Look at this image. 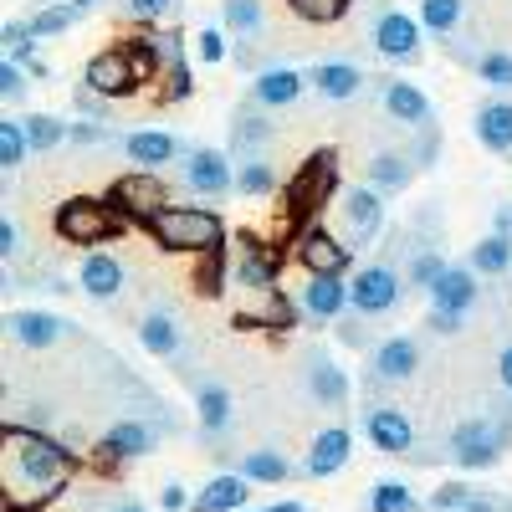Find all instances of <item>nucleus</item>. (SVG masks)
<instances>
[{"instance_id": "1", "label": "nucleus", "mask_w": 512, "mask_h": 512, "mask_svg": "<svg viewBox=\"0 0 512 512\" xmlns=\"http://www.w3.org/2000/svg\"><path fill=\"white\" fill-rule=\"evenodd\" d=\"M0 466H6L11 507L47 502L67 482V451L57 441H47L41 431H21V425H6V431H0Z\"/></svg>"}, {"instance_id": "2", "label": "nucleus", "mask_w": 512, "mask_h": 512, "mask_svg": "<svg viewBox=\"0 0 512 512\" xmlns=\"http://www.w3.org/2000/svg\"><path fill=\"white\" fill-rule=\"evenodd\" d=\"M149 231L164 251H216L226 236L216 210H200V205H169L164 216L149 221Z\"/></svg>"}, {"instance_id": "3", "label": "nucleus", "mask_w": 512, "mask_h": 512, "mask_svg": "<svg viewBox=\"0 0 512 512\" xmlns=\"http://www.w3.org/2000/svg\"><path fill=\"white\" fill-rule=\"evenodd\" d=\"M512 446V415H472L461 420L451 431V461L466 466V472H482V466H492L502 451Z\"/></svg>"}, {"instance_id": "4", "label": "nucleus", "mask_w": 512, "mask_h": 512, "mask_svg": "<svg viewBox=\"0 0 512 512\" xmlns=\"http://www.w3.org/2000/svg\"><path fill=\"white\" fill-rule=\"evenodd\" d=\"M118 231H123V210L113 200H88L82 195V200L57 205V236L72 241V246H98V241H108Z\"/></svg>"}, {"instance_id": "5", "label": "nucleus", "mask_w": 512, "mask_h": 512, "mask_svg": "<svg viewBox=\"0 0 512 512\" xmlns=\"http://www.w3.org/2000/svg\"><path fill=\"white\" fill-rule=\"evenodd\" d=\"M405 297V272L395 267V256H384V262H369L354 282H349V308L364 313V318H384L395 313Z\"/></svg>"}, {"instance_id": "6", "label": "nucleus", "mask_w": 512, "mask_h": 512, "mask_svg": "<svg viewBox=\"0 0 512 512\" xmlns=\"http://www.w3.org/2000/svg\"><path fill=\"white\" fill-rule=\"evenodd\" d=\"M144 41H149V36H144ZM149 57H154V47H149ZM149 57H144L139 47H108V52H98V57L88 62L82 82H88L93 93H103V98H123V93L149 72Z\"/></svg>"}, {"instance_id": "7", "label": "nucleus", "mask_w": 512, "mask_h": 512, "mask_svg": "<svg viewBox=\"0 0 512 512\" xmlns=\"http://www.w3.org/2000/svg\"><path fill=\"white\" fill-rule=\"evenodd\" d=\"M108 200L123 210L128 221H154V216H164V210H169V185L154 175V169H134V175L113 180Z\"/></svg>"}, {"instance_id": "8", "label": "nucleus", "mask_w": 512, "mask_h": 512, "mask_svg": "<svg viewBox=\"0 0 512 512\" xmlns=\"http://www.w3.org/2000/svg\"><path fill=\"white\" fill-rule=\"evenodd\" d=\"M420 21L410 11H390V6H379L374 11V26H369V41H374V52L384 62H415L420 57Z\"/></svg>"}, {"instance_id": "9", "label": "nucleus", "mask_w": 512, "mask_h": 512, "mask_svg": "<svg viewBox=\"0 0 512 512\" xmlns=\"http://www.w3.org/2000/svg\"><path fill=\"white\" fill-rule=\"evenodd\" d=\"M180 180L190 195H205V200H221L236 190V169H231V154L221 149H190L185 164H180Z\"/></svg>"}, {"instance_id": "10", "label": "nucleus", "mask_w": 512, "mask_h": 512, "mask_svg": "<svg viewBox=\"0 0 512 512\" xmlns=\"http://www.w3.org/2000/svg\"><path fill=\"white\" fill-rule=\"evenodd\" d=\"M344 241L349 246H374L379 231H384V195L374 185H354L344 190Z\"/></svg>"}, {"instance_id": "11", "label": "nucleus", "mask_w": 512, "mask_h": 512, "mask_svg": "<svg viewBox=\"0 0 512 512\" xmlns=\"http://www.w3.org/2000/svg\"><path fill=\"white\" fill-rule=\"evenodd\" d=\"M379 108L390 123L410 128V134H420V128L431 123V98H425L415 82H400V77H379Z\"/></svg>"}, {"instance_id": "12", "label": "nucleus", "mask_w": 512, "mask_h": 512, "mask_svg": "<svg viewBox=\"0 0 512 512\" xmlns=\"http://www.w3.org/2000/svg\"><path fill=\"white\" fill-rule=\"evenodd\" d=\"M359 425H364V436H369L384 456H410V446H415V425H410V415L395 410V405H369V410L359 415Z\"/></svg>"}, {"instance_id": "13", "label": "nucleus", "mask_w": 512, "mask_h": 512, "mask_svg": "<svg viewBox=\"0 0 512 512\" xmlns=\"http://www.w3.org/2000/svg\"><path fill=\"white\" fill-rule=\"evenodd\" d=\"M415 369H420V344L410 333L384 338V344L374 349V359H369V379L374 384H410Z\"/></svg>"}, {"instance_id": "14", "label": "nucleus", "mask_w": 512, "mask_h": 512, "mask_svg": "<svg viewBox=\"0 0 512 512\" xmlns=\"http://www.w3.org/2000/svg\"><path fill=\"white\" fill-rule=\"evenodd\" d=\"M364 82H374V77H364V72H359L354 62H344V57L308 67V88H313L318 98H328V103H349V98H359V93H364Z\"/></svg>"}, {"instance_id": "15", "label": "nucleus", "mask_w": 512, "mask_h": 512, "mask_svg": "<svg viewBox=\"0 0 512 512\" xmlns=\"http://www.w3.org/2000/svg\"><path fill=\"white\" fill-rule=\"evenodd\" d=\"M477 267L472 262H446V272L436 277V287H431V308H456V313H472L477 308V297H482V287H477Z\"/></svg>"}, {"instance_id": "16", "label": "nucleus", "mask_w": 512, "mask_h": 512, "mask_svg": "<svg viewBox=\"0 0 512 512\" xmlns=\"http://www.w3.org/2000/svg\"><path fill=\"white\" fill-rule=\"evenodd\" d=\"M308 88V72H297V67H262L251 82V103L256 108H292L297 98H303Z\"/></svg>"}, {"instance_id": "17", "label": "nucleus", "mask_w": 512, "mask_h": 512, "mask_svg": "<svg viewBox=\"0 0 512 512\" xmlns=\"http://www.w3.org/2000/svg\"><path fill=\"white\" fill-rule=\"evenodd\" d=\"M344 308H349V282L344 277H328V272H308L303 313L313 323H333V318H344Z\"/></svg>"}, {"instance_id": "18", "label": "nucleus", "mask_w": 512, "mask_h": 512, "mask_svg": "<svg viewBox=\"0 0 512 512\" xmlns=\"http://www.w3.org/2000/svg\"><path fill=\"white\" fill-rule=\"evenodd\" d=\"M349 241H338L333 231H303V241H297V262H303L308 272H328V277H344L349 267Z\"/></svg>"}, {"instance_id": "19", "label": "nucleus", "mask_w": 512, "mask_h": 512, "mask_svg": "<svg viewBox=\"0 0 512 512\" xmlns=\"http://www.w3.org/2000/svg\"><path fill=\"white\" fill-rule=\"evenodd\" d=\"M308 369H303V379H308V395L318 400V405H328V410H338L349 400V374L338 369L323 349H308V359H303Z\"/></svg>"}, {"instance_id": "20", "label": "nucleus", "mask_w": 512, "mask_h": 512, "mask_svg": "<svg viewBox=\"0 0 512 512\" xmlns=\"http://www.w3.org/2000/svg\"><path fill=\"white\" fill-rule=\"evenodd\" d=\"M195 405H200V436H205V441L231 436V425H236V400H231L226 384L205 379V384H200V395H195Z\"/></svg>"}, {"instance_id": "21", "label": "nucleus", "mask_w": 512, "mask_h": 512, "mask_svg": "<svg viewBox=\"0 0 512 512\" xmlns=\"http://www.w3.org/2000/svg\"><path fill=\"white\" fill-rule=\"evenodd\" d=\"M472 128H477V144H482V149H492V154H512V103H507V98H487V103H477Z\"/></svg>"}, {"instance_id": "22", "label": "nucleus", "mask_w": 512, "mask_h": 512, "mask_svg": "<svg viewBox=\"0 0 512 512\" xmlns=\"http://www.w3.org/2000/svg\"><path fill=\"white\" fill-rule=\"evenodd\" d=\"M6 333L21 349H52L67 338V323L57 313H6Z\"/></svg>"}, {"instance_id": "23", "label": "nucleus", "mask_w": 512, "mask_h": 512, "mask_svg": "<svg viewBox=\"0 0 512 512\" xmlns=\"http://www.w3.org/2000/svg\"><path fill=\"white\" fill-rule=\"evenodd\" d=\"M123 154L134 159V164H144V169H154V164H175V159H185L190 149H185L175 134H164V128H139V134H128V139H123Z\"/></svg>"}, {"instance_id": "24", "label": "nucleus", "mask_w": 512, "mask_h": 512, "mask_svg": "<svg viewBox=\"0 0 512 512\" xmlns=\"http://www.w3.org/2000/svg\"><path fill=\"white\" fill-rule=\"evenodd\" d=\"M77 282L88 297H98V303H113V297L123 292V262L108 251H93V256H82V267H77Z\"/></svg>"}, {"instance_id": "25", "label": "nucleus", "mask_w": 512, "mask_h": 512, "mask_svg": "<svg viewBox=\"0 0 512 512\" xmlns=\"http://www.w3.org/2000/svg\"><path fill=\"white\" fill-rule=\"evenodd\" d=\"M415 159L410 154H395V149H384V154H374L369 164H364V185H374L379 195H400V190H410V180H415Z\"/></svg>"}, {"instance_id": "26", "label": "nucleus", "mask_w": 512, "mask_h": 512, "mask_svg": "<svg viewBox=\"0 0 512 512\" xmlns=\"http://www.w3.org/2000/svg\"><path fill=\"white\" fill-rule=\"evenodd\" d=\"M159 446V425L154 420H118L113 431L103 436V451H113V456H123V461H139V456H149Z\"/></svg>"}, {"instance_id": "27", "label": "nucleus", "mask_w": 512, "mask_h": 512, "mask_svg": "<svg viewBox=\"0 0 512 512\" xmlns=\"http://www.w3.org/2000/svg\"><path fill=\"white\" fill-rule=\"evenodd\" d=\"M333 180H338L333 154H318V159H308V169L292 180V205H297V210H318V205L328 200Z\"/></svg>"}, {"instance_id": "28", "label": "nucleus", "mask_w": 512, "mask_h": 512, "mask_svg": "<svg viewBox=\"0 0 512 512\" xmlns=\"http://www.w3.org/2000/svg\"><path fill=\"white\" fill-rule=\"evenodd\" d=\"M272 144V123L256 113V108H236V118H231V159L241 164V159H256Z\"/></svg>"}, {"instance_id": "29", "label": "nucleus", "mask_w": 512, "mask_h": 512, "mask_svg": "<svg viewBox=\"0 0 512 512\" xmlns=\"http://www.w3.org/2000/svg\"><path fill=\"white\" fill-rule=\"evenodd\" d=\"M349 446H354V436L344 431V425H328V431H318V441H313V451H308V477H333V472H344Z\"/></svg>"}, {"instance_id": "30", "label": "nucleus", "mask_w": 512, "mask_h": 512, "mask_svg": "<svg viewBox=\"0 0 512 512\" xmlns=\"http://www.w3.org/2000/svg\"><path fill=\"white\" fill-rule=\"evenodd\" d=\"M139 344H144L154 359H175V354H180V323H175V313H169V308L144 313V323H139Z\"/></svg>"}, {"instance_id": "31", "label": "nucleus", "mask_w": 512, "mask_h": 512, "mask_svg": "<svg viewBox=\"0 0 512 512\" xmlns=\"http://www.w3.org/2000/svg\"><path fill=\"white\" fill-rule=\"evenodd\" d=\"M246 477L241 472H221V477H210L205 482V492L190 502L195 512H236V507H246Z\"/></svg>"}, {"instance_id": "32", "label": "nucleus", "mask_w": 512, "mask_h": 512, "mask_svg": "<svg viewBox=\"0 0 512 512\" xmlns=\"http://www.w3.org/2000/svg\"><path fill=\"white\" fill-rule=\"evenodd\" d=\"M446 272V262H441V251H431V246H415V236H405V287L415 292H431L436 287V277Z\"/></svg>"}, {"instance_id": "33", "label": "nucleus", "mask_w": 512, "mask_h": 512, "mask_svg": "<svg viewBox=\"0 0 512 512\" xmlns=\"http://www.w3.org/2000/svg\"><path fill=\"white\" fill-rule=\"evenodd\" d=\"M236 472H241L246 482H267V487H277V482L292 477V461H287L282 451H246V456L236 461Z\"/></svg>"}, {"instance_id": "34", "label": "nucleus", "mask_w": 512, "mask_h": 512, "mask_svg": "<svg viewBox=\"0 0 512 512\" xmlns=\"http://www.w3.org/2000/svg\"><path fill=\"white\" fill-rule=\"evenodd\" d=\"M292 318H297V308L287 303L277 287H262V303L241 308V323H262V328H292Z\"/></svg>"}, {"instance_id": "35", "label": "nucleus", "mask_w": 512, "mask_h": 512, "mask_svg": "<svg viewBox=\"0 0 512 512\" xmlns=\"http://www.w3.org/2000/svg\"><path fill=\"white\" fill-rule=\"evenodd\" d=\"M466 21V0H420V26L431 31V36H456Z\"/></svg>"}, {"instance_id": "36", "label": "nucleus", "mask_w": 512, "mask_h": 512, "mask_svg": "<svg viewBox=\"0 0 512 512\" xmlns=\"http://www.w3.org/2000/svg\"><path fill=\"white\" fill-rule=\"evenodd\" d=\"M241 246H246V251H241V262H236V272H231L236 287H246V292L272 287V272H277L272 256H262V251H256V241H246V236H241Z\"/></svg>"}, {"instance_id": "37", "label": "nucleus", "mask_w": 512, "mask_h": 512, "mask_svg": "<svg viewBox=\"0 0 512 512\" xmlns=\"http://www.w3.org/2000/svg\"><path fill=\"white\" fill-rule=\"evenodd\" d=\"M472 267L482 272V277H507L512 272V241L507 236H482L477 246H472Z\"/></svg>"}, {"instance_id": "38", "label": "nucleus", "mask_w": 512, "mask_h": 512, "mask_svg": "<svg viewBox=\"0 0 512 512\" xmlns=\"http://www.w3.org/2000/svg\"><path fill=\"white\" fill-rule=\"evenodd\" d=\"M472 72L487 82V88L512 93V52H507V47H482V52L472 57Z\"/></svg>"}, {"instance_id": "39", "label": "nucleus", "mask_w": 512, "mask_h": 512, "mask_svg": "<svg viewBox=\"0 0 512 512\" xmlns=\"http://www.w3.org/2000/svg\"><path fill=\"white\" fill-rule=\"evenodd\" d=\"M221 16H226V31L241 36V41H256V36H262V26H267L262 0H226Z\"/></svg>"}, {"instance_id": "40", "label": "nucleus", "mask_w": 512, "mask_h": 512, "mask_svg": "<svg viewBox=\"0 0 512 512\" xmlns=\"http://www.w3.org/2000/svg\"><path fill=\"white\" fill-rule=\"evenodd\" d=\"M26 21H31L36 41H41V36H62V31H72V26L82 21V11H77V0H57V6H41V11H31Z\"/></svg>"}, {"instance_id": "41", "label": "nucleus", "mask_w": 512, "mask_h": 512, "mask_svg": "<svg viewBox=\"0 0 512 512\" xmlns=\"http://www.w3.org/2000/svg\"><path fill=\"white\" fill-rule=\"evenodd\" d=\"M236 190L241 195H272L277 190V169L267 154H256V159H241L236 164Z\"/></svg>"}, {"instance_id": "42", "label": "nucleus", "mask_w": 512, "mask_h": 512, "mask_svg": "<svg viewBox=\"0 0 512 512\" xmlns=\"http://www.w3.org/2000/svg\"><path fill=\"white\" fill-rule=\"evenodd\" d=\"M21 128H26V144H31L36 154H47V149L67 144V123L52 118V113H31V118H21Z\"/></svg>"}, {"instance_id": "43", "label": "nucleus", "mask_w": 512, "mask_h": 512, "mask_svg": "<svg viewBox=\"0 0 512 512\" xmlns=\"http://www.w3.org/2000/svg\"><path fill=\"white\" fill-rule=\"evenodd\" d=\"M26 154H31V144H26L21 118H0V169H6V175H16Z\"/></svg>"}, {"instance_id": "44", "label": "nucleus", "mask_w": 512, "mask_h": 512, "mask_svg": "<svg viewBox=\"0 0 512 512\" xmlns=\"http://www.w3.org/2000/svg\"><path fill=\"white\" fill-rule=\"evenodd\" d=\"M369 512H415V492L405 482H379L369 492Z\"/></svg>"}, {"instance_id": "45", "label": "nucleus", "mask_w": 512, "mask_h": 512, "mask_svg": "<svg viewBox=\"0 0 512 512\" xmlns=\"http://www.w3.org/2000/svg\"><path fill=\"white\" fill-rule=\"evenodd\" d=\"M67 144L77 149H103V144H123L113 128H103V118H82V123H67Z\"/></svg>"}, {"instance_id": "46", "label": "nucleus", "mask_w": 512, "mask_h": 512, "mask_svg": "<svg viewBox=\"0 0 512 512\" xmlns=\"http://www.w3.org/2000/svg\"><path fill=\"white\" fill-rule=\"evenodd\" d=\"M287 6L303 16V21H318V26H328V21H344V11H349V0H287Z\"/></svg>"}, {"instance_id": "47", "label": "nucleus", "mask_w": 512, "mask_h": 512, "mask_svg": "<svg viewBox=\"0 0 512 512\" xmlns=\"http://www.w3.org/2000/svg\"><path fill=\"white\" fill-rule=\"evenodd\" d=\"M477 497V487H466V482H446L431 492V512H466V502Z\"/></svg>"}, {"instance_id": "48", "label": "nucleus", "mask_w": 512, "mask_h": 512, "mask_svg": "<svg viewBox=\"0 0 512 512\" xmlns=\"http://www.w3.org/2000/svg\"><path fill=\"white\" fill-rule=\"evenodd\" d=\"M26 77H31V72H26L21 62H11V57L0 62V103H21V98H26Z\"/></svg>"}, {"instance_id": "49", "label": "nucleus", "mask_w": 512, "mask_h": 512, "mask_svg": "<svg viewBox=\"0 0 512 512\" xmlns=\"http://www.w3.org/2000/svg\"><path fill=\"white\" fill-rule=\"evenodd\" d=\"M195 57H200L205 67H216V62L226 57V31H221V26H205V31L195 36Z\"/></svg>"}, {"instance_id": "50", "label": "nucleus", "mask_w": 512, "mask_h": 512, "mask_svg": "<svg viewBox=\"0 0 512 512\" xmlns=\"http://www.w3.org/2000/svg\"><path fill=\"white\" fill-rule=\"evenodd\" d=\"M72 103H77L82 118H108V113H113V103H108L103 93H93L88 82H77V88H72Z\"/></svg>"}, {"instance_id": "51", "label": "nucleus", "mask_w": 512, "mask_h": 512, "mask_svg": "<svg viewBox=\"0 0 512 512\" xmlns=\"http://www.w3.org/2000/svg\"><path fill=\"white\" fill-rule=\"evenodd\" d=\"M123 11L134 21H164L169 11H175V0H123Z\"/></svg>"}, {"instance_id": "52", "label": "nucleus", "mask_w": 512, "mask_h": 512, "mask_svg": "<svg viewBox=\"0 0 512 512\" xmlns=\"http://www.w3.org/2000/svg\"><path fill=\"white\" fill-rule=\"evenodd\" d=\"M436 154H441V134H436V123H425V128H420V144L410 149V159L425 169V164H436Z\"/></svg>"}, {"instance_id": "53", "label": "nucleus", "mask_w": 512, "mask_h": 512, "mask_svg": "<svg viewBox=\"0 0 512 512\" xmlns=\"http://www.w3.org/2000/svg\"><path fill=\"white\" fill-rule=\"evenodd\" d=\"M466 328V313H456V308H431V333H461Z\"/></svg>"}, {"instance_id": "54", "label": "nucleus", "mask_w": 512, "mask_h": 512, "mask_svg": "<svg viewBox=\"0 0 512 512\" xmlns=\"http://www.w3.org/2000/svg\"><path fill=\"white\" fill-rule=\"evenodd\" d=\"M16 251H21V231H16V216H0V256H6V262H16Z\"/></svg>"}, {"instance_id": "55", "label": "nucleus", "mask_w": 512, "mask_h": 512, "mask_svg": "<svg viewBox=\"0 0 512 512\" xmlns=\"http://www.w3.org/2000/svg\"><path fill=\"white\" fill-rule=\"evenodd\" d=\"M466 512H512V497H502V492H477L472 502H466Z\"/></svg>"}, {"instance_id": "56", "label": "nucleus", "mask_w": 512, "mask_h": 512, "mask_svg": "<svg viewBox=\"0 0 512 512\" xmlns=\"http://www.w3.org/2000/svg\"><path fill=\"white\" fill-rule=\"evenodd\" d=\"M159 502H164V512H180V507H190V497H185V487H175V482H169V487L159 492Z\"/></svg>"}, {"instance_id": "57", "label": "nucleus", "mask_w": 512, "mask_h": 512, "mask_svg": "<svg viewBox=\"0 0 512 512\" xmlns=\"http://www.w3.org/2000/svg\"><path fill=\"white\" fill-rule=\"evenodd\" d=\"M492 231L512 241V200H502V205H497V216H492Z\"/></svg>"}, {"instance_id": "58", "label": "nucleus", "mask_w": 512, "mask_h": 512, "mask_svg": "<svg viewBox=\"0 0 512 512\" xmlns=\"http://www.w3.org/2000/svg\"><path fill=\"white\" fill-rule=\"evenodd\" d=\"M497 379L512 390V344H507V349H502V359H497Z\"/></svg>"}, {"instance_id": "59", "label": "nucleus", "mask_w": 512, "mask_h": 512, "mask_svg": "<svg viewBox=\"0 0 512 512\" xmlns=\"http://www.w3.org/2000/svg\"><path fill=\"white\" fill-rule=\"evenodd\" d=\"M256 512H303V502H272V507H256Z\"/></svg>"}, {"instance_id": "60", "label": "nucleus", "mask_w": 512, "mask_h": 512, "mask_svg": "<svg viewBox=\"0 0 512 512\" xmlns=\"http://www.w3.org/2000/svg\"><path fill=\"white\" fill-rule=\"evenodd\" d=\"M113 512H149V507H139V502H118Z\"/></svg>"}, {"instance_id": "61", "label": "nucleus", "mask_w": 512, "mask_h": 512, "mask_svg": "<svg viewBox=\"0 0 512 512\" xmlns=\"http://www.w3.org/2000/svg\"><path fill=\"white\" fill-rule=\"evenodd\" d=\"M507 415H512V400H507Z\"/></svg>"}]
</instances>
